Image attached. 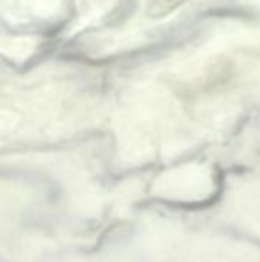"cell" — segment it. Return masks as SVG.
Wrapping results in <instances>:
<instances>
[{
	"mask_svg": "<svg viewBox=\"0 0 260 262\" xmlns=\"http://www.w3.org/2000/svg\"><path fill=\"white\" fill-rule=\"evenodd\" d=\"M189 0H148L146 6V14L150 18H164L170 13H173L175 9L182 7Z\"/></svg>",
	"mask_w": 260,
	"mask_h": 262,
	"instance_id": "1",
	"label": "cell"
}]
</instances>
